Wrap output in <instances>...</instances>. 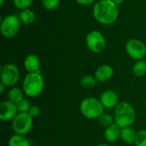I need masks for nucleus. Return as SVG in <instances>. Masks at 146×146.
I'll list each match as a JSON object with an SVG mask.
<instances>
[{
	"instance_id": "obj_4",
	"label": "nucleus",
	"mask_w": 146,
	"mask_h": 146,
	"mask_svg": "<svg viewBox=\"0 0 146 146\" xmlns=\"http://www.w3.org/2000/svg\"><path fill=\"white\" fill-rule=\"evenodd\" d=\"M80 110L82 115L87 119H98L104 113V107L100 99L90 97L83 99L80 105Z\"/></svg>"
},
{
	"instance_id": "obj_14",
	"label": "nucleus",
	"mask_w": 146,
	"mask_h": 146,
	"mask_svg": "<svg viewBox=\"0 0 146 146\" xmlns=\"http://www.w3.org/2000/svg\"><path fill=\"white\" fill-rule=\"evenodd\" d=\"M121 128L114 123L113 125L108 127L104 130V139L109 143H115L119 139H121Z\"/></svg>"
},
{
	"instance_id": "obj_25",
	"label": "nucleus",
	"mask_w": 146,
	"mask_h": 146,
	"mask_svg": "<svg viewBox=\"0 0 146 146\" xmlns=\"http://www.w3.org/2000/svg\"><path fill=\"white\" fill-rule=\"evenodd\" d=\"M42 4L45 9L54 10L59 6L60 0H42Z\"/></svg>"
},
{
	"instance_id": "obj_5",
	"label": "nucleus",
	"mask_w": 146,
	"mask_h": 146,
	"mask_svg": "<svg viewBox=\"0 0 146 146\" xmlns=\"http://www.w3.org/2000/svg\"><path fill=\"white\" fill-rule=\"evenodd\" d=\"M21 20L18 15H6L1 21L0 31L3 37L10 38L18 34L21 29Z\"/></svg>"
},
{
	"instance_id": "obj_9",
	"label": "nucleus",
	"mask_w": 146,
	"mask_h": 146,
	"mask_svg": "<svg viewBox=\"0 0 146 146\" xmlns=\"http://www.w3.org/2000/svg\"><path fill=\"white\" fill-rule=\"evenodd\" d=\"M126 51L127 55L135 61L143 60L146 56L145 44L138 38H131L126 44Z\"/></svg>"
},
{
	"instance_id": "obj_18",
	"label": "nucleus",
	"mask_w": 146,
	"mask_h": 146,
	"mask_svg": "<svg viewBox=\"0 0 146 146\" xmlns=\"http://www.w3.org/2000/svg\"><path fill=\"white\" fill-rule=\"evenodd\" d=\"M23 93L24 92H23L22 89L13 86L9 90V92L7 93L8 100L12 102V103L16 104L17 102H19L21 99L23 98Z\"/></svg>"
},
{
	"instance_id": "obj_32",
	"label": "nucleus",
	"mask_w": 146,
	"mask_h": 146,
	"mask_svg": "<svg viewBox=\"0 0 146 146\" xmlns=\"http://www.w3.org/2000/svg\"><path fill=\"white\" fill-rule=\"evenodd\" d=\"M136 1H140V0H136Z\"/></svg>"
},
{
	"instance_id": "obj_12",
	"label": "nucleus",
	"mask_w": 146,
	"mask_h": 146,
	"mask_svg": "<svg viewBox=\"0 0 146 146\" xmlns=\"http://www.w3.org/2000/svg\"><path fill=\"white\" fill-rule=\"evenodd\" d=\"M114 75V69L109 64H103L99 66L94 74V76L96 80L98 82H107Z\"/></svg>"
},
{
	"instance_id": "obj_20",
	"label": "nucleus",
	"mask_w": 146,
	"mask_h": 146,
	"mask_svg": "<svg viewBox=\"0 0 146 146\" xmlns=\"http://www.w3.org/2000/svg\"><path fill=\"white\" fill-rule=\"evenodd\" d=\"M98 80H96L95 76L92 75H85L80 80V85L85 89H92L96 87Z\"/></svg>"
},
{
	"instance_id": "obj_28",
	"label": "nucleus",
	"mask_w": 146,
	"mask_h": 146,
	"mask_svg": "<svg viewBox=\"0 0 146 146\" xmlns=\"http://www.w3.org/2000/svg\"><path fill=\"white\" fill-rule=\"evenodd\" d=\"M6 88H7V86L4 84H3L2 82H0V93L1 94H3L4 93Z\"/></svg>"
},
{
	"instance_id": "obj_6",
	"label": "nucleus",
	"mask_w": 146,
	"mask_h": 146,
	"mask_svg": "<svg viewBox=\"0 0 146 146\" xmlns=\"http://www.w3.org/2000/svg\"><path fill=\"white\" fill-rule=\"evenodd\" d=\"M12 130L15 134L26 136L33 128V118L27 113H18L11 121Z\"/></svg>"
},
{
	"instance_id": "obj_31",
	"label": "nucleus",
	"mask_w": 146,
	"mask_h": 146,
	"mask_svg": "<svg viewBox=\"0 0 146 146\" xmlns=\"http://www.w3.org/2000/svg\"><path fill=\"white\" fill-rule=\"evenodd\" d=\"M3 3H4V0H0V7L3 5Z\"/></svg>"
},
{
	"instance_id": "obj_19",
	"label": "nucleus",
	"mask_w": 146,
	"mask_h": 146,
	"mask_svg": "<svg viewBox=\"0 0 146 146\" xmlns=\"http://www.w3.org/2000/svg\"><path fill=\"white\" fill-rule=\"evenodd\" d=\"M133 73L136 77H143L146 74V62L143 60L137 61L133 66Z\"/></svg>"
},
{
	"instance_id": "obj_23",
	"label": "nucleus",
	"mask_w": 146,
	"mask_h": 146,
	"mask_svg": "<svg viewBox=\"0 0 146 146\" xmlns=\"http://www.w3.org/2000/svg\"><path fill=\"white\" fill-rule=\"evenodd\" d=\"M135 146H146V130L142 129L137 132Z\"/></svg>"
},
{
	"instance_id": "obj_33",
	"label": "nucleus",
	"mask_w": 146,
	"mask_h": 146,
	"mask_svg": "<svg viewBox=\"0 0 146 146\" xmlns=\"http://www.w3.org/2000/svg\"><path fill=\"white\" fill-rule=\"evenodd\" d=\"M145 105H146V100H145Z\"/></svg>"
},
{
	"instance_id": "obj_3",
	"label": "nucleus",
	"mask_w": 146,
	"mask_h": 146,
	"mask_svg": "<svg viewBox=\"0 0 146 146\" xmlns=\"http://www.w3.org/2000/svg\"><path fill=\"white\" fill-rule=\"evenodd\" d=\"M44 86V80L41 72L27 73L22 81V91L28 98L39 96Z\"/></svg>"
},
{
	"instance_id": "obj_1",
	"label": "nucleus",
	"mask_w": 146,
	"mask_h": 146,
	"mask_svg": "<svg viewBox=\"0 0 146 146\" xmlns=\"http://www.w3.org/2000/svg\"><path fill=\"white\" fill-rule=\"evenodd\" d=\"M95 20L103 25H110L116 21L119 16V9L112 0H99L92 9Z\"/></svg>"
},
{
	"instance_id": "obj_26",
	"label": "nucleus",
	"mask_w": 146,
	"mask_h": 146,
	"mask_svg": "<svg viewBox=\"0 0 146 146\" xmlns=\"http://www.w3.org/2000/svg\"><path fill=\"white\" fill-rule=\"evenodd\" d=\"M27 113L34 119V118L38 117V116L40 115V113H41L40 107L38 106V105H32V106L30 107V109H29V110H28Z\"/></svg>"
},
{
	"instance_id": "obj_27",
	"label": "nucleus",
	"mask_w": 146,
	"mask_h": 146,
	"mask_svg": "<svg viewBox=\"0 0 146 146\" xmlns=\"http://www.w3.org/2000/svg\"><path fill=\"white\" fill-rule=\"evenodd\" d=\"M77 3L80 4V5H90L92 3H93L96 0H75Z\"/></svg>"
},
{
	"instance_id": "obj_16",
	"label": "nucleus",
	"mask_w": 146,
	"mask_h": 146,
	"mask_svg": "<svg viewBox=\"0 0 146 146\" xmlns=\"http://www.w3.org/2000/svg\"><path fill=\"white\" fill-rule=\"evenodd\" d=\"M18 16L20 18L21 21L23 24H25V25L33 24L35 21V20H36L35 13L32 9H27L21 10Z\"/></svg>"
},
{
	"instance_id": "obj_15",
	"label": "nucleus",
	"mask_w": 146,
	"mask_h": 146,
	"mask_svg": "<svg viewBox=\"0 0 146 146\" xmlns=\"http://www.w3.org/2000/svg\"><path fill=\"white\" fill-rule=\"evenodd\" d=\"M137 136V132L131 127L121 128V139L127 145H134Z\"/></svg>"
},
{
	"instance_id": "obj_11",
	"label": "nucleus",
	"mask_w": 146,
	"mask_h": 146,
	"mask_svg": "<svg viewBox=\"0 0 146 146\" xmlns=\"http://www.w3.org/2000/svg\"><path fill=\"white\" fill-rule=\"evenodd\" d=\"M100 101L104 105V109L112 110L115 109L118 105L119 102V96L118 94L113 90H106L104 91L100 96Z\"/></svg>"
},
{
	"instance_id": "obj_17",
	"label": "nucleus",
	"mask_w": 146,
	"mask_h": 146,
	"mask_svg": "<svg viewBox=\"0 0 146 146\" xmlns=\"http://www.w3.org/2000/svg\"><path fill=\"white\" fill-rule=\"evenodd\" d=\"M8 146H31L29 140L24 136L20 134H14L12 135L9 139Z\"/></svg>"
},
{
	"instance_id": "obj_24",
	"label": "nucleus",
	"mask_w": 146,
	"mask_h": 146,
	"mask_svg": "<svg viewBox=\"0 0 146 146\" xmlns=\"http://www.w3.org/2000/svg\"><path fill=\"white\" fill-rule=\"evenodd\" d=\"M33 0H13L14 5L21 10L29 9V7L32 5Z\"/></svg>"
},
{
	"instance_id": "obj_13",
	"label": "nucleus",
	"mask_w": 146,
	"mask_h": 146,
	"mask_svg": "<svg viewBox=\"0 0 146 146\" xmlns=\"http://www.w3.org/2000/svg\"><path fill=\"white\" fill-rule=\"evenodd\" d=\"M23 65L27 73L40 72L41 62L39 57L35 54H30L27 56L24 59Z\"/></svg>"
},
{
	"instance_id": "obj_7",
	"label": "nucleus",
	"mask_w": 146,
	"mask_h": 146,
	"mask_svg": "<svg viewBox=\"0 0 146 146\" xmlns=\"http://www.w3.org/2000/svg\"><path fill=\"white\" fill-rule=\"evenodd\" d=\"M1 82L7 87L15 86L20 80V70L13 63H6L2 66L0 73Z\"/></svg>"
},
{
	"instance_id": "obj_30",
	"label": "nucleus",
	"mask_w": 146,
	"mask_h": 146,
	"mask_svg": "<svg viewBox=\"0 0 146 146\" xmlns=\"http://www.w3.org/2000/svg\"><path fill=\"white\" fill-rule=\"evenodd\" d=\"M97 146H110L107 144H104V143H101V144H98Z\"/></svg>"
},
{
	"instance_id": "obj_21",
	"label": "nucleus",
	"mask_w": 146,
	"mask_h": 146,
	"mask_svg": "<svg viewBox=\"0 0 146 146\" xmlns=\"http://www.w3.org/2000/svg\"><path fill=\"white\" fill-rule=\"evenodd\" d=\"M98 122L100 124L101 127L107 128L108 127L113 125L115 123V119H114V115H111L110 114L107 113H104L99 118H98Z\"/></svg>"
},
{
	"instance_id": "obj_22",
	"label": "nucleus",
	"mask_w": 146,
	"mask_h": 146,
	"mask_svg": "<svg viewBox=\"0 0 146 146\" xmlns=\"http://www.w3.org/2000/svg\"><path fill=\"white\" fill-rule=\"evenodd\" d=\"M15 105H16L18 113H26V112H28V110H29V109L31 107L28 99L26 98H23L19 102H17L15 104Z\"/></svg>"
},
{
	"instance_id": "obj_2",
	"label": "nucleus",
	"mask_w": 146,
	"mask_h": 146,
	"mask_svg": "<svg viewBox=\"0 0 146 146\" xmlns=\"http://www.w3.org/2000/svg\"><path fill=\"white\" fill-rule=\"evenodd\" d=\"M137 114L133 106L128 102H120L114 111L115 123L121 128L131 127L136 121Z\"/></svg>"
},
{
	"instance_id": "obj_8",
	"label": "nucleus",
	"mask_w": 146,
	"mask_h": 146,
	"mask_svg": "<svg viewBox=\"0 0 146 146\" xmlns=\"http://www.w3.org/2000/svg\"><path fill=\"white\" fill-rule=\"evenodd\" d=\"M86 44L93 53L98 54L104 51L106 47V40L103 33L98 30L90 32L86 37Z\"/></svg>"
},
{
	"instance_id": "obj_29",
	"label": "nucleus",
	"mask_w": 146,
	"mask_h": 146,
	"mask_svg": "<svg viewBox=\"0 0 146 146\" xmlns=\"http://www.w3.org/2000/svg\"><path fill=\"white\" fill-rule=\"evenodd\" d=\"M112 1H113L116 5H119V4H121L125 0H112Z\"/></svg>"
},
{
	"instance_id": "obj_10",
	"label": "nucleus",
	"mask_w": 146,
	"mask_h": 146,
	"mask_svg": "<svg viewBox=\"0 0 146 146\" xmlns=\"http://www.w3.org/2000/svg\"><path fill=\"white\" fill-rule=\"evenodd\" d=\"M17 114L18 110L15 103L6 100L0 104V120L2 121H12Z\"/></svg>"
}]
</instances>
